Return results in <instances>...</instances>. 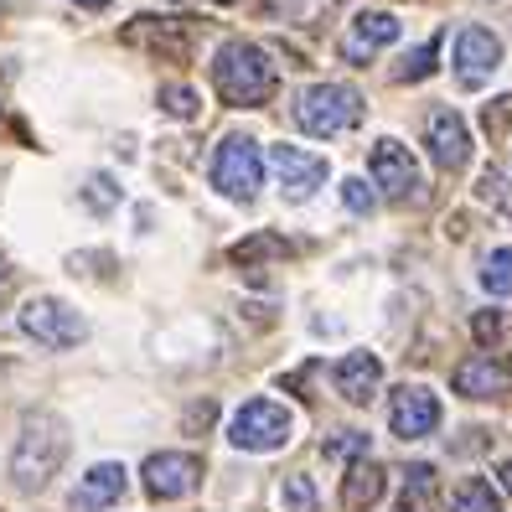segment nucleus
Segmentation results:
<instances>
[{"label":"nucleus","instance_id":"obj_1","mask_svg":"<svg viewBox=\"0 0 512 512\" xmlns=\"http://www.w3.org/2000/svg\"><path fill=\"white\" fill-rule=\"evenodd\" d=\"M73 450V435H68V419L52 414V409H32L16 430V445H11V481L16 492H47L52 476L63 471Z\"/></svg>","mask_w":512,"mask_h":512},{"label":"nucleus","instance_id":"obj_2","mask_svg":"<svg viewBox=\"0 0 512 512\" xmlns=\"http://www.w3.org/2000/svg\"><path fill=\"white\" fill-rule=\"evenodd\" d=\"M213 83H218V99L238 104V109H254L269 104L280 88V68L259 42H223L213 57Z\"/></svg>","mask_w":512,"mask_h":512},{"label":"nucleus","instance_id":"obj_3","mask_svg":"<svg viewBox=\"0 0 512 512\" xmlns=\"http://www.w3.org/2000/svg\"><path fill=\"white\" fill-rule=\"evenodd\" d=\"M207 182H213L218 197L249 207L264 192V150L254 135H223L213 161H207Z\"/></svg>","mask_w":512,"mask_h":512},{"label":"nucleus","instance_id":"obj_4","mask_svg":"<svg viewBox=\"0 0 512 512\" xmlns=\"http://www.w3.org/2000/svg\"><path fill=\"white\" fill-rule=\"evenodd\" d=\"M363 94H357L352 83H311L306 94L295 99V119L300 130L316 135V140H337V135H352L357 125H363Z\"/></svg>","mask_w":512,"mask_h":512},{"label":"nucleus","instance_id":"obj_5","mask_svg":"<svg viewBox=\"0 0 512 512\" xmlns=\"http://www.w3.org/2000/svg\"><path fill=\"white\" fill-rule=\"evenodd\" d=\"M295 435V414L280 399H244L228 419V445L249 450V456H269V450H285Z\"/></svg>","mask_w":512,"mask_h":512},{"label":"nucleus","instance_id":"obj_6","mask_svg":"<svg viewBox=\"0 0 512 512\" xmlns=\"http://www.w3.org/2000/svg\"><path fill=\"white\" fill-rule=\"evenodd\" d=\"M16 326L37 347H52V352H68V347H78L88 337V316L78 306H68V300H57V295H32L16 311Z\"/></svg>","mask_w":512,"mask_h":512},{"label":"nucleus","instance_id":"obj_7","mask_svg":"<svg viewBox=\"0 0 512 512\" xmlns=\"http://www.w3.org/2000/svg\"><path fill=\"white\" fill-rule=\"evenodd\" d=\"M445 419V404L430 383H399L394 394H388V430L399 440H425L440 430Z\"/></svg>","mask_w":512,"mask_h":512},{"label":"nucleus","instance_id":"obj_8","mask_svg":"<svg viewBox=\"0 0 512 512\" xmlns=\"http://www.w3.org/2000/svg\"><path fill=\"white\" fill-rule=\"evenodd\" d=\"M140 487L156 502H182L202 487V461L192 450H156V456H145V466H140Z\"/></svg>","mask_w":512,"mask_h":512},{"label":"nucleus","instance_id":"obj_9","mask_svg":"<svg viewBox=\"0 0 512 512\" xmlns=\"http://www.w3.org/2000/svg\"><path fill=\"white\" fill-rule=\"evenodd\" d=\"M450 68H456L461 88H481L497 68H502V42L492 26H461L450 42Z\"/></svg>","mask_w":512,"mask_h":512},{"label":"nucleus","instance_id":"obj_10","mask_svg":"<svg viewBox=\"0 0 512 512\" xmlns=\"http://www.w3.org/2000/svg\"><path fill=\"white\" fill-rule=\"evenodd\" d=\"M269 171H275V182H280V192H285L290 202H306V197H316L321 182H326V156L280 140L275 150H269Z\"/></svg>","mask_w":512,"mask_h":512},{"label":"nucleus","instance_id":"obj_11","mask_svg":"<svg viewBox=\"0 0 512 512\" xmlns=\"http://www.w3.org/2000/svg\"><path fill=\"white\" fill-rule=\"evenodd\" d=\"M368 182H373L388 202H399V197H409V192L419 187V166H414V156H409L404 140L383 135V140L368 150Z\"/></svg>","mask_w":512,"mask_h":512},{"label":"nucleus","instance_id":"obj_12","mask_svg":"<svg viewBox=\"0 0 512 512\" xmlns=\"http://www.w3.org/2000/svg\"><path fill=\"white\" fill-rule=\"evenodd\" d=\"M425 150H430V161L445 166V171H461L471 166V125L456 114V109H435L425 119Z\"/></svg>","mask_w":512,"mask_h":512},{"label":"nucleus","instance_id":"obj_13","mask_svg":"<svg viewBox=\"0 0 512 512\" xmlns=\"http://www.w3.org/2000/svg\"><path fill=\"white\" fill-rule=\"evenodd\" d=\"M404 37V26L394 11H357L352 26H347V42H342V57L347 63H373L383 47H394Z\"/></svg>","mask_w":512,"mask_h":512},{"label":"nucleus","instance_id":"obj_14","mask_svg":"<svg viewBox=\"0 0 512 512\" xmlns=\"http://www.w3.org/2000/svg\"><path fill=\"white\" fill-rule=\"evenodd\" d=\"M130 492V471L119 466V461H99V466H88L78 476V487H73V507L78 512H109L119 507Z\"/></svg>","mask_w":512,"mask_h":512},{"label":"nucleus","instance_id":"obj_15","mask_svg":"<svg viewBox=\"0 0 512 512\" xmlns=\"http://www.w3.org/2000/svg\"><path fill=\"white\" fill-rule=\"evenodd\" d=\"M331 383H337V394L347 399V404H373L378 399V388H383V363L373 352H347V357H337V368H331Z\"/></svg>","mask_w":512,"mask_h":512},{"label":"nucleus","instance_id":"obj_16","mask_svg":"<svg viewBox=\"0 0 512 512\" xmlns=\"http://www.w3.org/2000/svg\"><path fill=\"white\" fill-rule=\"evenodd\" d=\"M450 383H456L461 399H497V394L512 388V368L502 363V357H471V363L456 368Z\"/></svg>","mask_w":512,"mask_h":512},{"label":"nucleus","instance_id":"obj_17","mask_svg":"<svg viewBox=\"0 0 512 512\" xmlns=\"http://www.w3.org/2000/svg\"><path fill=\"white\" fill-rule=\"evenodd\" d=\"M383 492H388V471L378 461H368V456H357L347 466V476H342V507L347 512H368Z\"/></svg>","mask_w":512,"mask_h":512},{"label":"nucleus","instance_id":"obj_18","mask_svg":"<svg viewBox=\"0 0 512 512\" xmlns=\"http://www.w3.org/2000/svg\"><path fill=\"white\" fill-rule=\"evenodd\" d=\"M476 280H481V290L497 295V300H502V295H512V244H497V249L481 254Z\"/></svg>","mask_w":512,"mask_h":512},{"label":"nucleus","instance_id":"obj_19","mask_svg":"<svg viewBox=\"0 0 512 512\" xmlns=\"http://www.w3.org/2000/svg\"><path fill=\"white\" fill-rule=\"evenodd\" d=\"M264 6V16H275V21H285V26H311V21H321L326 11H337L342 0H259Z\"/></svg>","mask_w":512,"mask_h":512},{"label":"nucleus","instance_id":"obj_20","mask_svg":"<svg viewBox=\"0 0 512 512\" xmlns=\"http://www.w3.org/2000/svg\"><path fill=\"white\" fill-rule=\"evenodd\" d=\"M450 512H502V497L487 476H466L450 497Z\"/></svg>","mask_w":512,"mask_h":512},{"label":"nucleus","instance_id":"obj_21","mask_svg":"<svg viewBox=\"0 0 512 512\" xmlns=\"http://www.w3.org/2000/svg\"><path fill=\"white\" fill-rule=\"evenodd\" d=\"M435 487H440V481H435V466H409L404 471V512H425L430 502H435Z\"/></svg>","mask_w":512,"mask_h":512},{"label":"nucleus","instance_id":"obj_22","mask_svg":"<svg viewBox=\"0 0 512 512\" xmlns=\"http://www.w3.org/2000/svg\"><path fill=\"white\" fill-rule=\"evenodd\" d=\"M440 42L445 37H430V42H419L404 63H399V83H425L435 68H440Z\"/></svg>","mask_w":512,"mask_h":512},{"label":"nucleus","instance_id":"obj_23","mask_svg":"<svg viewBox=\"0 0 512 512\" xmlns=\"http://www.w3.org/2000/svg\"><path fill=\"white\" fill-rule=\"evenodd\" d=\"M280 502H285V512H316V507H321V502H316V481H311L306 471L285 476V487H280Z\"/></svg>","mask_w":512,"mask_h":512},{"label":"nucleus","instance_id":"obj_24","mask_svg":"<svg viewBox=\"0 0 512 512\" xmlns=\"http://www.w3.org/2000/svg\"><path fill=\"white\" fill-rule=\"evenodd\" d=\"M161 109L176 114V119H197L202 99H197V88H187V83H161Z\"/></svg>","mask_w":512,"mask_h":512},{"label":"nucleus","instance_id":"obj_25","mask_svg":"<svg viewBox=\"0 0 512 512\" xmlns=\"http://www.w3.org/2000/svg\"><path fill=\"white\" fill-rule=\"evenodd\" d=\"M373 202H378V187L373 182H363V176H347V182H342V207H347L352 218H368Z\"/></svg>","mask_w":512,"mask_h":512},{"label":"nucleus","instance_id":"obj_26","mask_svg":"<svg viewBox=\"0 0 512 512\" xmlns=\"http://www.w3.org/2000/svg\"><path fill=\"white\" fill-rule=\"evenodd\" d=\"M326 456H331V461H357V456H368V435H363V430L331 435V440H326Z\"/></svg>","mask_w":512,"mask_h":512},{"label":"nucleus","instance_id":"obj_27","mask_svg":"<svg viewBox=\"0 0 512 512\" xmlns=\"http://www.w3.org/2000/svg\"><path fill=\"white\" fill-rule=\"evenodd\" d=\"M502 331H507V316H502V311H476V316H471V337H476L481 347H497Z\"/></svg>","mask_w":512,"mask_h":512},{"label":"nucleus","instance_id":"obj_28","mask_svg":"<svg viewBox=\"0 0 512 512\" xmlns=\"http://www.w3.org/2000/svg\"><path fill=\"white\" fill-rule=\"evenodd\" d=\"M259 254H285V238H244V244L233 249V259H259Z\"/></svg>","mask_w":512,"mask_h":512},{"label":"nucleus","instance_id":"obj_29","mask_svg":"<svg viewBox=\"0 0 512 512\" xmlns=\"http://www.w3.org/2000/svg\"><path fill=\"white\" fill-rule=\"evenodd\" d=\"M83 197H88V202H104V207H99V213H109V207L119 202V187L109 182V176H94V182H88V187H83Z\"/></svg>","mask_w":512,"mask_h":512},{"label":"nucleus","instance_id":"obj_30","mask_svg":"<svg viewBox=\"0 0 512 512\" xmlns=\"http://www.w3.org/2000/svg\"><path fill=\"white\" fill-rule=\"evenodd\" d=\"M476 197H487V202H497L502 213H507V207H512V197H507V187H502V176H497V171H487V176H481V187H476Z\"/></svg>","mask_w":512,"mask_h":512},{"label":"nucleus","instance_id":"obj_31","mask_svg":"<svg viewBox=\"0 0 512 512\" xmlns=\"http://www.w3.org/2000/svg\"><path fill=\"white\" fill-rule=\"evenodd\" d=\"M507 114H512V94H507V99H497L487 114H481V125H487L492 135H502V119H507Z\"/></svg>","mask_w":512,"mask_h":512},{"label":"nucleus","instance_id":"obj_32","mask_svg":"<svg viewBox=\"0 0 512 512\" xmlns=\"http://www.w3.org/2000/svg\"><path fill=\"white\" fill-rule=\"evenodd\" d=\"M497 481H502V492H512V456L497 461Z\"/></svg>","mask_w":512,"mask_h":512},{"label":"nucleus","instance_id":"obj_33","mask_svg":"<svg viewBox=\"0 0 512 512\" xmlns=\"http://www.w3.org/2000/svg\"><path fill=\"white\" fill-rule=\"evenodd\" d=\"M68 6H83V11H104L109 0H68Z\"/></svg>","mask_w":512,"mask_h":512},{"label":"nucleus","instance_id":"obj_34","mask_svg":"<svg viewBox=\"0 0 512 512\" xmlns=\"http://www.w3.org/2000/svg\"><path fill=\"white\" fill-rule=\"evenodd\" d=\"M6 280H11V264H6V259H0V290H6Z\"/></svg>","mask_w":512,"mask_h":512},{"label":"nucleus","instance_id":"obj_35","mask_svg":"<svg viewBox=\"0 0 512 512\" xmlns=\"http://www.w3.org/2000/svg\"><path fill=\"white\" fill-rule=\"evenodd\" d=\"M213 6H233V0H213Z\"/></svg>","mask_w":512,"mask_h":512},{"label":"nucleus","instance_id":"obj_36","mask_svg":"<svg viewBox=\"0 0 512 512\" xmlns=\"http://www.w3.org/2000/svg\"><path fill=\"white\" fill-rule=\"evenodd\" d=\"M507 213H512V207H507Z\"/></svg>","mask_w":512,"mask_h":512}]
</instances>
